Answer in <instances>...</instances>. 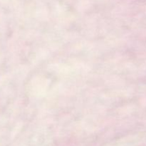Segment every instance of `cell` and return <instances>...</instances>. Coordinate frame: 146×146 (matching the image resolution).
Listing matches in <instances>:
<instances>
[]
</instances>
